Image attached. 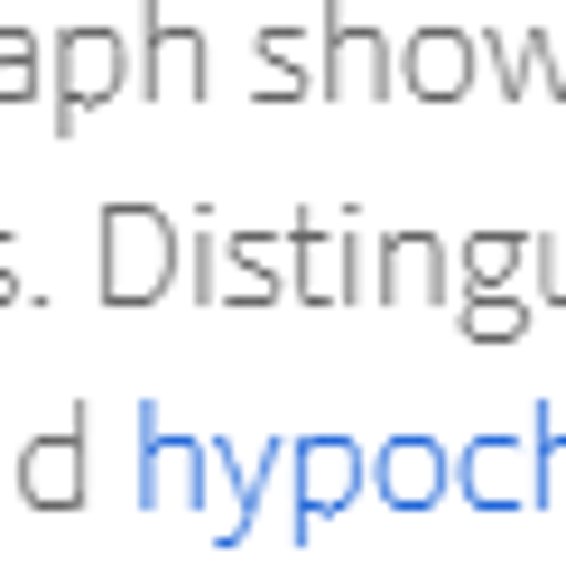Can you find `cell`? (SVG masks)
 Instances as JSON below:
<instances>
[{"label":"cell","instance_id":"1","mask_svg":"<svg viewBox=\"0 0 566 566\" xmlns=\"http://www.w3.org/2000/svg\"><path fill=\"white\" fill-rule=\"evenodd\" d=\"M103 289L112 297H158L168 289V270H177V242H168V223L149 214V205H122V214H103Z\"/></svg>","mask_w":566,"mask_h":566},{"label":"cell","instance_id":"2","mask_svg":"<svg viewBox=\"0 0 566 566\" xmlns=\"http://www.w3.org/2000/svg\"><path fill=\"white\" fill-rule=\"evenodd\" d=\"M19 492H29V502L38 511H65V502H84V437L75 428H65L56 446H29V464H19Z\"/></svg>","mask_w":566,"mask_h":566},{"label":"cell","instance_id":"3","mask_svg":"<svg viewBox=\"0 0 566 566\" xmlns=\"http://www.w3.org/2000/svg\"><path fill=\"white\" fill-rule=\"evenodd\" d=\"M409 84L455 93V84H464V38H418V46H409Z\"/></svg>","mask_w":566,"mask_h":566},{"label":"cell","instance_id":"4","mask_svg":"<svg viewBox=\"0 0 566 566\" xmlns=\"http://www.w3.org/2000/svg\"><path fill=\"white\" fill-rule=\"evenodd\" d=\"M112 75H122V65H112V38H75V46H65V84H75V103H93Z\"/></svg>","mask_w":566,"mask_h":566},{"label":"cell","instance_id":"5","mask_svg":"<svg viewBox=\"0 0 566 566\" xmlns=\"http://www.w3.org/2000/svg\"><path fill=\"white\" fill-rule=\"evenodd\" d=\"M437 492V455L428 446H390V502H428Z\"/></svg>","mask_w":566,"mask_h":566},{"label":"cell","instance_id":"6","mask_svg":"<svg viewBox=\"0 0 566 566\" xmlns=\"http://www.w3.org/2000/svg\"><path fill=\"white\" fill-rule=\"evenodd\" d=\"M464 261H474V279H511V261H521V242H474Z\"/></svg>","mask_w":566,"mask_h":566},{"label":"cell","instance_id":"7","mask_svg":"<svg viewBox=\"0 0 566 566\" xmlns=\"http://www.w3.org/2000/svg\"><path fill=\"white\" fill-rule=\"evenodd\" d=\"M511 325H521V306H492V297L474 306V335H511Z\"/></svg>","mask_w":566,"mask_h":566}]
</instances>
